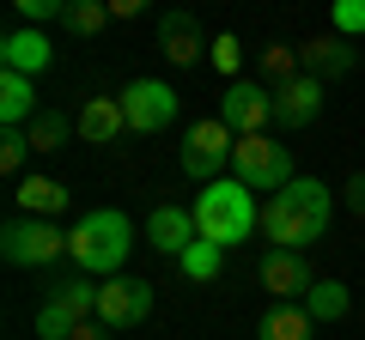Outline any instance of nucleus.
Returning <instances> with one entry per match:
<instances>
[{
  "label": "nucleus",
  "instance_id": "cd10ccee",
  "mask_svg": "<svg viewBox=\"0 0 365 340\" xmlns=\"http://www.w3.org/2000/svg\"><path fill=\"white\" fill-rule=\"evenodd\" d=\"M207 61H213V67H220V73H225V79H232V85H237V67H244V43H237L232 31H225V37H213Z\"/></svg>",
  "mask_w": 365,
  "mask_h": 340
},
{
  "label": "nucleus",
  "instance_id": "f257e3e1",
  "mask_svg": "<svg viewBox=\"0 0 365 340\" xmlns=\"http://www.w3.org/2000/svg\"><path fill=\"white\" fill-rule=\"evenodd\" d=\"M329 219H335V195H329V183H317V176H292L280 195H268V207H262V237H268L274 249H311L329 237Z\"/></svg>",
  "mask_w": 365,
  "mask_h": 340
},
{
  "label": "nucleus",
  "instance_id": "aec40b11",
  "mask_svg": "<svg viewBox=\"0 0 365 340\" xmlns=\"http://www.w3.org/2000/svg\"><path fill=\"white\" fill-rule=\"evenodd\" d=\"M304 310H311L317 328H323V322H341V316L353 310V292L341 286V280H317V286L304 292Z\"/></svg>",
  "mask_w": 365,
  "mask_h": 340
},
{
  "label": "nucleus",
  "instance_id": "20e7f679",
  "mask_svg": "<svg viewBox=\"0 0 365 340\" xmlns=\"http://www.w3.org/2000/svg\"><path fill=\"white\" fill-rule=\"evenodd\" d=\"M232 176L250 188V195H280V188L292 183V152L274 134H250V140H237L232 152Z\"/></svg>",
  "mask_w": 365,
  "mask_h": 340
},
{
  "label": "nucleus",
  "instance_id": "4468645a",
  "mask_svg": "<svg viewBox=\"0 0 365 340\" xmlns=\"http://www.w3.org/2000/svg\"><path fill=\"white\" fill-rule=\"evenodd\" d=\"M49 37L43 31H31V25H19V31H6L0 37V73H25V79H37L43 67H49Z\"/></svg>",
  "mask_w": 365,
  "mask_h": 340
},
{
  "label": "nucleus",
  "instance_id": "dca6fc26",
  "mask_svg": "<svg viewBox=\"0 0 365 340\" xmlns=\"http://www.w3.org/2000/svg\"><path fill=\"white\" fill-rule=\"evenodd\" d=\"M79 134H86L91 146H110L128 134V116H122V97H86V110H79Z\"/></svg>",
  "mask_w": 365,
  "mask_h": 340
},
{
  "label": "nucleus",
  "instance_id": "6e6552de",
  "mask_svg": "<svg viewBox=\"0 0 365 340\" xmlns=\"http://www.w3.org/2000/svg\"><path fill=\"white\" fill-rule=\"evenodd\" d=\"M220 122L237 134V140H250V134H268V128H274V92H268V85H250V79L225 85V97H220Z\"/></svg>",
  "mask_w": 365,
  "mask_h": 340
},
{
  "label": "nucleus",
  "instance_id": "7ed1b4c3",
  "mask_svg": "<svg viewBox=\"0 0 365 340\" xmlns=\"http://www.w3.org/2000/svg\"><path fill=\"white\" fill-rule=\"evenodd\" d=\"M262 225V213H256V195H250L237 176H220V183H207L195 195V231H201V243H213V249H237L250 231Z\"/></svg>",
  "mask_w": 365,
  "mask_h": 340
},
{
  "label": "nucleus",
  "instance_id": "7c9ffc66",
  "mask_svg": "<svg viewBox=\"0 0 365 340\" xmlns=\"http://www.w3.org/2000/svg\"><path fill=\"white\" fill-rule=\"evenodd\" d=\"M341 201H347V213H359V219H365V170H353L347 183H341Z\"/></svg>",
  "mask_w": 365,
  "mask_h": 340
},
{
  "label": "nucleus",
  "instance_id": "412c9836",
  "mask_svg": "<svg viewBox=\"0 0 365 340\" xmlns=\"http://www.w3.org/2000/svg\"><path fill=\"white\" fill-rule=\"evenodd\" d=\"M73 128H79V122L67 116V110H37V122L25 128V134H31V152H61Z\"/></svg>",
  "mask_w": 365,
  "mask_h": 340
},
{
  "label": "nucleus",
  "instance_id": "4be33fe9",
  "mask_svg": "<svg viewBox=\"0 0 365 340\" xmlns=\"http://www.w3.org/2000/svg\"><path fill=\"white\" fill-rule=\"evenodd\" d=\"M79 322H86V316H79L73 304H61V298H43L37 304V340H73Z\"/></svg>",
  "mask_w": 365,
  "mask_h": 340
},
{
  "label": "nucleus",
  "instance_id": "393cba45",
  "mask_svg": "<svg viewBox=\"0 0 365 340\" xmlns=\"http://www.w3.org/2000/svg\"><path fill=\"white\" fill-rule=\"evenodd\" d=\"M262 73H268L274 85L299 79V73H304V67H299V49H292V43H268V49H262Z\"/></svg>",
  "mask_w": 365,
  "mask_h": 340
},
{
  "label": "nucleus",
  "instance_id": "f3484780",
  "mask_svg": "<svg viewBox=\"0 0 365 340\" xmlns=\"http://www.w3.org/2000/svg\"><path fill=\"white\" fill-rule=\"evenodd\" d=\"M37 122V79L0 73V128H31Z\"/></svg>",
  "mask_w": 365,
  "mask_h": 340
},
{
  "label": "nucleus",
  "instance_id": "f8f14e48",
  "mask_svg": "<svg viewBox=\"0 0 365 340\" xmlns=\"http://www.w3.org/2000/svg\"><path fill=\"white\" fill-rule=\"evenodd\" d=\"M207 49H213V43L201 37V18L195 13H182V6H177V13L158 18V55H165L170 67H195Z\"/></svg>",
  "mask_w": 365,
  "mask_h": 340
},
{
  "label": "nucleus",
  "instance_id": "1a4fd4ad",
  "mask_svg": "<svg viewBox=\"0 0 365 340\" xmlns=\"http://www.w3.org/2000/svg\"><path fill=\"white\" fill-rule=\"evenodd\" d=\"M153 316V286L146 280H104L98 286V322L116 334V328H134V322H146Z\"/></svg>",
  "mask_w": 365,
  "mask_h": 340
},
{
  "label": "nucleus",
  "instance_id": "6ab92c4d",
  "mask_svg": "<svg viewBox=\"0 0 365 340\" xmlns=\"http://www.w3.org/2000/svg\"><path fill=\"white\" fill-rule=\"evenodd\" d=\"M19 213H25V219H55V213L67 207V183H55V176H37V170H31L25 183H19Z\"/></svg>",
  "mask_w": 365,
  "mask_h": 340
},
{
  "label": "nucleus",
  "instance_id": "423d86ee",
  "mask_svg": "<svg viewBox=\"0 0 365 340\" xmlns=\"http://www.w3.org/2000/svg\"><path fill=\"white\" fill-rule=\"evenodd\" d=\"M232 152H237V134L225 128L220 116L182 128V176H189V183H220V170L232 164Z\"/></svg>",
  "mask_w": 365,
  "mask_h": 340
},
{
  "label": "nucleus",
  "instance_id": "39448f33",
  "mask_svg": "<svg viewBox=\"0 0 365 340\" xmlns=\"http://www.w3.org/2000/svg\"><path fill=\"white\" fill-rule=\"evenodd\" d=\"M0 255L13 267H55L67 255V231L55 219H25L19 213V219L0 225Z\"/></svg>",
  "mask_w": 365,
  "mask_h": 340
},
{
  "label": "nucleus",
  "instance_id": "c756f323",
  "mask_svg": "<svg viewBox=\"0 0 365 340\" xmlns=\"http://www.w3.org/2000/svg\"><path fill=\"white\" fill-rule=\"evenodd\" d=\"M67 13V0H19V18H25L31 31L43 25V18H61Z\"/></svg>",
  "mask_w": 365,
  "mask_h": 340
},
{
  "label": "nucleus",
  "instance_id": "f03ea898",
  "mask_svg": "<svg viewBox=\"0 0 365 340\" xmlns=\"http://www.w3.org/2000/svg\"><path fill=\"white\" fill-rule=\"evenodd\" d=\"M128 249H134V225H128V213H116V207H98V213H86V219L67 231V262L79 267V274H110L116 280L122 274V262H128Z\"/></svg>",
  "mask_w": 365,
  "mask_h": 340
},
{
  "label": "nucleus",
  "instance_id": "b1692460",
  "mask_svg": "<svg viewBox=\"0 0 365 340\" xmlns=\"http://www.w3.org/2000/svg\"><path fill=\"white\" fill-rule=\"evenodd\" d=\"M49 298L73 304L79 316H98V286H91V274H67V280H55V292H49Z\"/></svg>",
  "mask_w": 365,
  "mask_h": 340
},
{
  "label": "nucleus",
  "instance_id": "2eb2a0df",
  "mask_svg": "<svg viewBox=\"0 0 365 340\" xmlns=\"http://www.w3.org/2000/svg\"><path fill=\"white\" fill-rule=\"evenodd\" d=\"M299 67L311 79H341L353 67V43L335 37V31H329V37H311V43H299Z\"/></svg>",
  "mask_w": 365,
  "mask_h": 340
},
{
  "label": "nucleus",
  "instance_id": "0eeeda50",
  "mask_svg": "<svg viewBox=\"0 0 365 340\" xmlns=\"http://www.w3.org/2000/svg\"><path fill=\"white\" fill-rule=\"evenodd\" d=\"M122 116H128V134H165L177 122V92L165 79H134L122 92Z\"/></svg>",
  "mask_w": 365,
  "mask_h": 340
},
{
  "label": "nucleus",
  "instance_id": "5701e85b",
  "mask_svg": "<svg viewBox=\"0 0 365 340\" xmlns=\"http://www.w3.org/2000/svg\"><path fill=\"white\" fill-rule=\"evenodd\" d=\"M61 25H67V31H79V37H91V31H104V25H110V0H67Z\"/></svg>",
  "mask_w": 365,
  "mask_h": 340
},
{
  "label": "nucleus",
  "instance_id": "a211bd4d",
  "mask_svg": "<svg viewBox=\"0 0 365 340\" xmlns=\"http://www.w3.org/2000/svg\"><path fill=\"white\" fill-rule=\"evenodd\" d=\"M256 340H317V322L304 304H268L256 322Z\"/></svg>",
  "mask_w": 365,
  "mask_h": 340
},
{
  "label": "nucleus",
  "instance_id": "bb28decb",
  "mask_svg": "<svg viewBox=\"0 0 365 340\" xmlns=\"http://www.w3.org/2000/svg\"><path fill=\"white\" fill-rule=\"evenodd\" d=\"M220 267H225V249H213V243H195L189 255H182V274L201 280V286H207V280H220Z\"/></svg>",
  "mask_w": 365,
  "mask_h": 340
},
{
  "label": "nucleus",
  "instance_id": "a878e982",
  "mask_svg": "<svg viewBox=\"0 0 365 340\" xmlns=\"http://www.w3.org/2000/svg\"><path fill=\"white\" fill-rule=\"evenodd\" d=\"M25 158H31V134L25 128H0V170L25 183Z\"/></svg>",
  "mask_w": 365,
  "mask_h": 340
},
{
  "label": "nucleus",
  "instance_id": "ddd939ff",
  "mask_svg": "<svg viewBox=\"0 0 365 340\" xmlns=\"http://www.w3.org/2000/svg\"><path fill=\"white\" fill-rule=\"evenodd\" d=\"M317 116H323V79L299 73L287 85H274V122L280 128H311Z\"/></svg>",
  "mask_w": 365,
  "mask_h": 340
},
{
  "label": "nucleus",
  "instance_id": "9b49d317",
  "mask_svg": "<svg viewBox=\"0 0 365 340\" xmlns=\"http://www.w3.org/2000/svg\"><path fill=\"white\" fill-rule=\"evenodd\" d=\"M146 243L158 249V255H189V249L201 243V231H195V207H153L146 213Z\"/></svg>",
  "mask_w": 365,
  "mask_h": 340
},
{
  "label": "nucleus",
  "instance_id": "2f4dec72",
  "mask_svg": "<svg viewBox=\"0 0 365 340\" xmlns=\"http://www.w3.org/2000/svg\"><path fill=\"white\" fill-rule=\"evenodd\" d=\"M73 340H110V328H104V322H98V316H86V322H79V328H73Z\"/></svg>",
  "mask_w": 365,
  "mask_h": 340
},
{
  "label": "nucleus",
  "instance_id": "9d476101",
  "mask_svg": "<svg viewBox=\"0 0 365 340\" xmlns=\"http://www.w3.org/2000/svg\"><path fill=\"white\" fill-rule=\"evenodd\" d=\"M262 286L274 292V304H304V292L317 286L311 262H304L299 249H268L262 255Z\"/></svg>",
  "mask_w": 365,
  "mask_h": 340
},
{
  "label": "nucleus",
  "instance_id": "c85d7f7f",
  "mask_svg": "<svg viewBox=\"0 0 365 340\" xmlns=\"http://www.w3.org/2000/svg\"><path fill=\"white\" fill-rule=\"evenodd\" d=\"M329 18H335V37H359V31H365V0H335V13H329Z\"/></svg>",
  "mask_w": 365,
  "mask_h": 340
}]
</instances>
